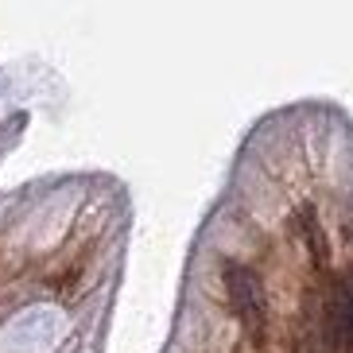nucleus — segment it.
Wrapping results in <instances>:
<instances>
[{
  "instance_id": "nucleus-1",
  "label": "nucleus",
  "mask_w": 353,
  "mask_h": 353,
  "mask_svg": "<svg viewBox=\"0 0 353 353\" xmlns=\"http://www.w3.org/2000/svg\"><path fill=\"white\" fill-rule=\"evenodd\" d=\"M225 291H229V303H233L241 326H245L252 338H264L268 311H264V291H260L256 272L241 268V264H225Z\"/></svg>"
},
{
  "instance_id": "nucleus-2",
  "label": "nucleus",
  "mask_w": 353,
  "mask_h": 353,
  "mask_svg": "<svg viewBox=\"0 0 353 353\" xmlns=\"http://www.w3.org/2000/svg\"><path fill=\"white\" fill-rule=\"evenodd\" d=\"M322 350L326 353H353V276H345L330 295L326 326H322Z\"/></svg>"
},
{
  "instance_id": "nucleus-3",
  "label": "nucleus",
  "mask_w": 353,
  "mask_h": 353,
  "mask_svg": "<svg viewBox=\"0 0 353 353\" xmlns=\"http://www.w3.org/2000/svg\"><path fill=\"white\" fill-rule=\"evenodd\" d=\"M299 225H303V233H307V241H311V252H314V260H326V241H322V229L314 225V214H311V210H303Z\"/></svg>"
}]
</instances>
